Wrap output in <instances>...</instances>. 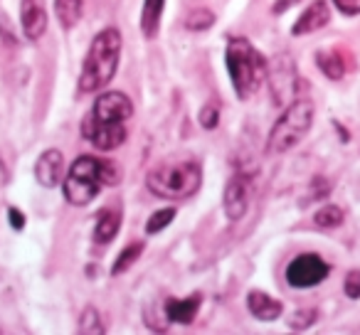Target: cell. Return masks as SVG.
<instances>
[{"label":"cell","instance_id":"6da1fadb","mask_svg":"<svg viewBox=\"0 0 360 335\" xmlns=\"http://www.w3.org/2000/svg\"><path fill=\"white\" fill-rule=\"evenodd\" d=\"M134 116V104L121 91H104L82 121V136L99 150H114L129 136L126 121Z\"/></svg>","mask_w":360,"mask_h":335},{"label":"cell","instance_id":"7a4b0ae2","mask_svg":"<svg viewBox=\"0 0 360 335\" xmlns=\"http://www.w3.org/2000/svg\"><path fill=\"white\" fill-rule=\"evenodd\" d=\"M119 183V171L116 163L111 160H101L96 155H79L75 163L70 165L62 190L70 205L84 207L99 195L104 188H114Z\"/></svg>","mask_w":360,"mask_h":335},{"label":"cell","instance_id":"3957f363","mask_svg":"<svg viewBox=\"0 0 360 335\" xmlns=\"http://www.w3.org/2000/svg\"><path fill=\"white\" fill-rule=\"evenodd\" d=\"M121 32L116 27H104L99 35L91 40L89 52L84 57V65H82L79 74V91L82 94H91V91H99L114 79L116 70H119L121 60Z\"/></svg>","mask_w":360,"mask_h":335},{"label":"cell","instance_id":"277c9868","mask_svg":"<svg viewBox=\"0 0 360 335\" xmlns=\"http://www.w3.org/2000/svg\"><path fill=\"white\" fill-rule=\"evenodd\" d=\"M202 183V168L198 160H168L148 173L146 185L155 197L163 200H186L195 195Z\"/></svg>","mask_w":360,"mask_h":335},{"label":"cell","instance_id":"5b68a950","mask_svg":"<svg viewBox=\"0 0 360 335\" xmlns=\"http://www.w3.org/2000/svg\"><path fill=\"white\" fill-rule=\"evenodd\" d=\"M227 74L240 99H250L257 89L266 81V62L259 52L252 47L250 40L235 37L225 50Z\"/></svg>","mask_w":360,"mask_h":335},{"label":"cell","instance_id":"8992f818","mask_svg":"<svg viewBox=\"0 0 360 335\" xmlns=\"http://www.w3.org/2000/svg\"><path fill=\"white\" fill-rule=\"evenodd\" d=\"M314 124V104L309 99H294L286 104V111L279 116L266 140V150L271 155L289 153L294 145H299L306 138Z\"/></svg>","mask_w":360,"mask_h":335},{"label":"cell","instance_id":"52a82bcc","mask_svg":"<svg viewBox=\"0 0 360 335\" xmlns=\"http://www.w3.org/2000/svg\"><path fill=\"white\" fill-rule=\"evenodd\" d=\"M266 81H269L271 99L276 104H291L296 99V86H299V77H296L291 57H276L274 65H266Z\"/></svg>","mask_w":360,"mask_h":335},{"label":"cell","instance_id":"ba28073f","mask_svg":"<svg viewBox=\"0 0 360 335\" xmlns=\"http://www.w3.org/2000/svg\"><path fill=\"white\" fill-rule=\"evenodd\" d=\"M328 271V264L319 254H299L286 266V281L294 289H311V286H319L321 281H326Z\"/></svg>","mask_w":360,"mask_h":335},{"label":"cell","instance_id":"9c48e42d","mask_svg":"<svg viewBox=\"0 0 360 335\" xmlns=\"http://www.w3.org/2000/svg\"><path fill=\"white\" fill-rule=\"evenodd\" d=\"M250 205V178L247 176H232L225 185V195H222V207L230 222H240Z\"/></svg>","mask_w":360,"mask_h":335},{"label":"cell","instance_id":"30bf717a","mask_svg":"<svg viewBox=\"0 0 360 335\" xmlns=\"http://www.w3.org/2000/svg\"><path fill=\"white\" fill-rule=\"evenodd\" d=\"M20 22L27 40H40L47 30L45 0H20Z\"/></svg>","mask_w":360,"mask_h":335},{"label":"cell","instance_id":"8fae6325","mask_svg":"<svg viewBox=\"0 0 360 335\" xmlns=\"http://www.w3.org/2000/svg\"><path fill=\"white\" fill-rule=\"evenodd\" d=\"M62 168H65V158L57 148H50L37 158L35 163V178L42 188H57L62 180Z\"/></svg>","mask_w":360,"mask_h":335},{"label":"cell","instance_id":"7c38bea8","mask_svg":"<svg viewBox=\"0 0 360 335\" xmlns=\"http://www.w3.org/2000/svg\"><path fill=\"white\" fill-rule=\"evenodd\" d=\"M330 20V8L326 0H316V3H311L309 8L304 11V15L299 18V20L294 22V27H291V35L299 37V35H311V32L321 30V27H326Z\"/></svg>","mask_w":360,"mask_h":335},{"label":"cell","instance_id":"4fadbf2b","mask_svg":"<svg viewBox=\"0 0 360 335\" xmlns=\"http://www.w3.org/2000/svg\"><path fill=\"white\" fill-rule=\"evenodd\" d=\"M247 308H250V313L255 315L257 320L269 323V320L279 318L284 306H281V301L271 298L264 291H250V296H247Z\"/></svg>","mask_w":360,"mask_h":335},{"label":"cell","instance_id":"5bb4252c","mask_svg":"<svg viewBox=\"0 0 360 335\" xmlns=\"http://www.w3.org/2000/svg\"><path fill=\"white\" fill-rule=\"evenodd\" d=\"M198 310H200V296H191L186 301H168L165 303V315L170 323L191 325L195 320Z\"/></svg>","mask_w":360,"mask_h":335},{"label":"cell","instance_id":"9a60e30c","mask_svg":"<svg viewBox=\"0 0 360 335\" xmlns=\"http://www.w3.org/2000/svg\"><path fill=\"white\" fill-rule=\"evenodd\" d=\"M165 0H143V11H141V30L148 40H153L160 30V18H163Z\"/></svg>","mask_w":360,"mask_h":335},{"label":"cell","instance_id":"2e32d148","mask_svg":"<svg viewBox=\"0 0 360 335\" xmlns=\"http://www.w3.org/2000/svg\"><path fill=\"white\" fill-rule=\"evenodd\" d=\"M121 227V215L114 210H104L96 217V227H94V242L96 244H109L116 235H119Z\"/></svg>","mask_w":360,"mask_h":335},{"label":"cell","instance_id":"e0dca14e","mask_svg":"<svg viewBox=\"0 0 360 335\" xmlns=\"http://www.w3.org/2000/svg\"><path fill=\"white\" fill-rule=\"evenodd\" d=\"M82 11H84V0H55L57 20L65 30H72L82 20Z\"/></svg>","mask_w":360,"mask_h":335},{"label":"cell","instance_id":"ac0fdd59","mask_svg":"<svg viewBox=\"0 0 360 335\" xmlns=\"http://www.w3.org/2000/svg\"><path fill=\"white\" fill-rule=\"evenodd\" d=\"M316 62H319L321 72H323V74L328 77V79H333V81L343 79L345 67H343V60H340L338 50H326V52H321V55H316Z\"/></svg>","mask_w":360,"mask_h":335},{"label":"cell","instance_id":"d6986e66","mask_svg":"<svg viewBox=\"0 0 360 335\" xmlns=\"http://www.w3.org/2000/svg\"><path fill=\"white\" fill-rule=\"evenodd\" d=\"M314 222L323 230H333V227L343 225V210L338 205H323L319 212H316Z\"/></svg>","mask_w":360,"mask_h":335},{"label":"cell","instance_id":"ffe728a7","mask_svg":"<svg viewBox=\"0 0 360 335\" xmlns=\"http://www.w3.org/2000/svg\"><path fill=\"white\" fill-rule=\"evenodd\" d=\"M143 254V242H131L129 247H126L124 251H121L119 256H116V264H114V269H111V274L114 276H119L121 271H126L131 264H134L139 256Z\"/></svg>","mask_w":360,"mask_h":335},{"label":"cell","instance_id":"44dd1931","mask_svg":"<svg viewBox=\"0 0 360 335\" xmlns=\"http://www.w3.org/2000/svg\"><path fill=\"white\" fill-rule=\"evenodd\" d=\"M212 22H215V15H212L207 8H198V11H193L191 15L186 18V27L193 32L207 30V27H212Z\"/></svg>","mask_w":360,"mask_h":335},{"label":"cell","instance_id":"7402d4cb","mask_svg":"<svg viewBox=\"0 0 360 335\" xmlns=\"http://www.w3.org/2000/svg\"><path fill=\"white\" fill-rule=\"evenodd\" d=\"M173 217H175L173 207H163V210L153 212V215H150V220L146 222V232H148V235H158L160 230H165V227L173 222Z\"/></svg>","mask_w":360,"mask_h":335},{"label":"cell","instance_id":"603a6c76","mask_svg":"<svg viewBox=\"0 0 360 335\" xmlns=\"http://www.w3.org/2000/svg\"><path fill=\"white\" fill-rule=\"evenodd\" d=\"M79 330H82V333H104V328H101V318H99V313H96V308H91V306H89V308L82 313Z\"/></svg>","mask_w":360,"mask_h":335},{"label":"cell","instance_id":"cb8c5ba5","mask_svg":"<svg viewBox=\"0 0 360 335\" xmlns=\"http://www.w3.org/2000/svg\"><path fill=\"white\" fill-rule=\"evenodd\" d=\"M220 121V106L215 104H205L200 109V126H205L207 131H212Z\"/></svg>","mask_w":360,"mask_h":335},{"label":"cell","instance_id":"d4e9b609","mask_svg":"<svg viewBox=\"0 0 360 335\" xmlns=\"http://www.w3.org/2000/svg\"><path fill=\"white\" fill-rule=\"evenodd\" d=\"M345 296L348 298H360V269H353L348 276H345Z\"/></svg>","mask_w":360,"mask_h":335},{"label":"cell","instance_id":"484cf974","mask_svg":"<svg viewBox=\"0 0 360 335\" xmlns=\"http://www.w3.org/2000/svg\"><path fill=\"white\" fill-rule=\"evenodd\" d=\"M314 318H316V310H301V313L291 315L289 325H291V330H304V328H309V325L314 323Z\"/></svg>","mask_w":360,"mask_h":335},{"label":"cell","instance_id":"4316f807","mask_svg":"<svg viewBox=\"0 0 360 335\" xmlns=\"http://www.w3.org/2000/svg\"><path fill=\"white\" fill-rule=\"evenodd\" d=\"M343 15H360V0H333Z\"/></svg>","mask_w":360,"mask_h":335},{"label":"cell","instance_id":"83f0119b","mask_svg":"<svg viewBox=\"0 0 360 335\" xmlns=\"http://www.w3.org/2000/svg\"><path fill=\"white\" fill-rule=\"evenodd\" d=\"M8 220H11L13 230H18V232H20L22 227H25V215H22V212L18 210V207H11V210H8Z\"/></svg>","mask_w":360,"mask_h":335},{"label":"cell","instance_id":"f1b7e54d","mask_svg":"<svg viewBox=\"0 0 360 335\" xmlns=\"http://www.w3.org/2000/svg\"><path fill=\"white\" fill-rule=\"evenodd\" d=\"M0 35H6L11 45H15V37L11 35V22H8L6 13H0Z\"/></svg>","mask_w":360,"mask_h":335},{"label":"cell","instance_id":"f546056e","mask_svg":"<svg viewBox=\"0 0 360 335\" xmlns=\"http://www.w3.org/2000/svg\"><path fill=\"white\" fill-rule=\"evenodd\" d=\"M294 3H299V0H276L274 8H271V13H274V15H281V13L289 11V8L294 6Z\"/></svg>","mask_w":360,"mask_h":335}]
</instances>
